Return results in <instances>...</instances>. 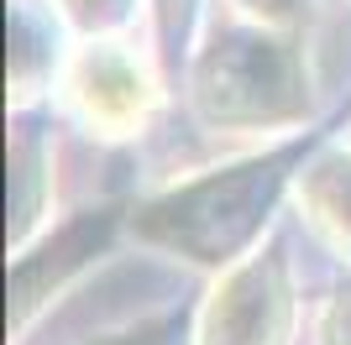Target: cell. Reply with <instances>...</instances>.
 Wrapping results in <instances>:
<instances>
[{
  "instance_id": "2",
  "label": "cell",
  "mask_w": 351,
  "mask_h": 345,
  "mask_svg": "<svg viewBox=\"0 0 351 345\" xmlns=\"http://www.w3.org/2000/svg\"><path fill=\"white\" fill-rule=\"evenodd\" d=\"M289 330V288L278 261H252L231 272L205 314V345H283Z\"/></svg>"
},
{
  "instance_id": "3",
  "label": "cell",
  "mask_w": 351,
  "mask_h": 345,
  "mask_svg": "<svg viewBox=\"0 0 351 345\" xmlns=\"http://www.w3.org/2000/svg\"><path fill=\"white\" fill-rule=\"evenodd\" d=\"M315 220L330 230L336 246H351V168L341 172L320 168V178H315Z\"/></svg>"
},
{
  "instance_id": "1",
  "label": "cell",
  "mask_w": 351,
  "mask_h": 345,
  "mask_svg": "<svg viewBox=\"0 0 351 345\" xmlns=\"http://www.w3.org/2000/svg\"><path fill=\"white\" fill-rule=\"evenodd\" d=\"M152 79L126 42H89L69 68V105L100 136H132L152 110Z\"/></svg>"
}]
</instances>
